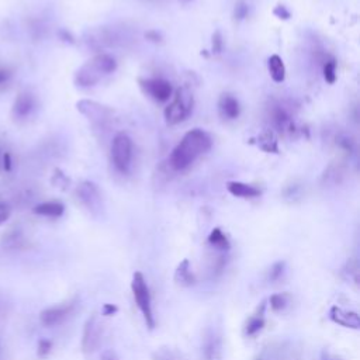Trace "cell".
Returning <instances> with one entry per match:
<instances>
[{"mask_svg": "<svg viewBox=\"0 0 360 360\" xmlns=\"http://www.w3.org/2000/svg\"><path fill=\"white\" fill-rule=\"evenodd\" d=\"M324 78L328 83H335L336 80V64L333 61L326 62L324 66Z\"/></svg>", "mask_w": 360, "mask_h": 360, "instance_id": "21", "label": "cell"}, {"mask_svg": "<svg viewBox=\"0 0 360 360\" xmlns=\"http://www.w3.org/2000/svg\"><path fill=\"white\" fill-rule=\"evenodd\" d=\"M111 161L118 172L127 173L133 161V141L127 134L120 133L114 137L111 144Z\"/></svg>", "mask_w": 360, "mask_h": 360, "instance_id": "4", "label": "cell"}, {"mask_svg": "<svg viewBox=\"0 0 360 360\" xmlns=\"http://www.w3.org/2000/svg\"><path fill=\"white\" fill-rule=\"evenodd\" d=\"M175 282L183 287H189L194 283V276L191 273L189 261H183L177 266L176 273H175Z\"/></svg>", "mask_w": 360, "mask_h": 360, "instance_id": "16", "label": "cell"}, {"mask_svg": "<svg viewBox=\"0 0 360 360\" xmlns=\"http://www.w3.org/2000/svg\"><path fill=\"white\" fill-rule=\"evenodd\" d=\"M210 244L214 245L215 248H218V249H228L229 248V244H228V239H226V236L224 233L221 232V229H214L210 235Z\"/></svg>", "mask_w": 360, "mask_h": 360, "instance_id": "19", "label": "cell"}, {"mask_svg": "<svg viewBox=\"0 0 360 360\" xmlns=\"http://www.w3.org/2000/svg\"><path fill=\"white\" fill-rule=\"evenodd\" d=\"M10 215H12L10 205L8 203H5V201H0V225L6 224L9 218H10Z\"/></svg>", "mask_w": 360, "mask_h": 360, "instance_id": "22", "label": "cell"}, {"mask_svg": "<svg viewBox=\"0 0 360 360\" xmlns=\"http://www.w3.org/2000/svg\"><path fill=\"white\" fill-rule=\"evenodd\" d=\"M180 2H182V3H189L190 0H180Z\"/></svg>", "mask_w": 360, "mask_h": 360, "instance_id": "32", "label": "cell"}, {"mask_svg": "<svg viewBox=\"0 0 360 360\" xmlns=\"http://www.w3.org/2000/svg\"><path fill=\"white\" fill-rule=\"evenodd\" d=\"M263 326V319L262 318H255L251 321V324L248 325L247 333L248 335H255L256 332H259Z\"/></svg>", "mask_w": 360, "mask_h": 360, "instance_id": "24", "label": "cell"}, {"mask_svg": "<svg viewBox=\"0 0 360 360\" xmlns=\"http://www.w3.org/2000/svg\"><path fill=\"white\" fill-rule=\"evenodd\" d=\"M23 244V235L20 231H10V232L5 233L3 239H2V245L5 247V249H16L17 247H20Z\"/></svg>", "mask_w": 360, "mask_h": 360, "instance_id": "17", "label": "cell"}, {"mask_svg": "<svg viewBox=\"0 0 360 360\" xmlns=\"http://www.w3.org/2000/svg\"><path fill=\"white\" fill-rule=\"evenodd\" d=\"M2 356H3V347H2V340H0V360H2Z\"/></svg>", "mask_w": 360, "mask_h": 360, "instance_id": "31", "label": "cell"}, {"mask_svg": "<svg viewBox=\"0 0 360 360\" xmlns=\"http://www.w3.org/2000/svg\"><path fill=\"white\" fill-rule=\"evenodd\" d=\"M193 104H194L193 93L186 87L179 89L176 94L173 96V100L169 103V106L165 108L166 123L169 126H176L179 123L186 120L191 114Z\"/></svg>", "mask_w": 360, "mask_h": 360, "instance_id": "3", "label": "cell"}, {"mask_svg": "<svg viewBox=\"0 0 360 360\" xmlns=\"http://www.w3.org/2000/svg\"><path fill=\"white\" fill-rule=\"evenodd\" d=\"M221 50H222V38H221L219 31H217V33L212 36V52L219 54Z\"/></svg>", "mask_w": 360, "mask_h": 360, "instance_id": "26", "label": "cell"}, {"mask_svg": "<svg viewBox=\"0 0 360 360\" xmlns=\"http://www.w3.org/2000/svg\"><path fill=\"white\" fill-rule=\"evenodd\" d=\"M226 189L235 197L252 198L258 197L261 194L259 189H256V187L251 186V184L242 183V182H229V183L226 184Z\"/></svg>", "mask_w": 360, "mask_h": 360, "instance_id": "13", "label": "cell"}, {"mask_svg": "<svg viewBox=\"0 0 360 360\" xmlns=\"http://www.w3.org/2000/svg\"><path fill=\"white\" fill-rule=\"evenodd\" d=\"M269 73L276 83H282L286 79V68L283 64V59L279 55H272L268 61Z\"/></svg>", "mask_w": 360, "mask_h": 360, "instance_id": "15", "label": "cell"}, {"mask_svg": "<svg viewBox=\"0 0 360 360\" xmlns=\"http://www.w3.org/2000/svg\"><path fill=\"white\" fill-rule=\"evenodd\" d=\"M270 307L275 311H282L287 305V296L286 294H273L270 297Z\"/></svg>", "mask_w": 360, "mask_h": 360, "instance_id": "20", "label": "cell"}, {"mask_svg": "<svg viewBox=\"0 0 360 360\" xmlns=\"http://www.w3.org/2000/svg\"><path fill=\"white\" fill-rule=\"evenodd\" d=\"M65 211V207L59 201H45L34 207V212L37 215L43 217H50V218H58L61 217Z\"/></svg>", "mask_w": 360, "mask_h": 360, "instance_id": "14", "label": "cell"}, {"mask_svg": "<svg viewBox=\"0 0 360 360\" xmlns=\"http://www.w3.org/2000/svg\"><path fill=\"white\" fill-rule=\"evenodd\" d=\"M247 15H248V6L245 3H239V5L235 8V16H236L238 19H244Z\"/></svg>", "mask_w": 360, "mask_h": 360, "instance_id": "27", "label": "cell"}, {"mask_svg": "<svg viewBox=\"0 0 360 360\" xmlns=\"http://www.w3.org/2000/svg\"><path fill=\"white\" fill-rule=\"evenodd\" d=\"M100 360H120V359H118L117 353L114 352L113 349H107V350H104V352L101 353Z\"/></svg>", "mask_w": 360, "mask_h": 360, "instance_id": "28", "label": "cell"}, {"mask_svg": "<svg viewBox=\"0 0 360 360\" xmlns=\"http://www.w3.org/2000/svg\"><path fill=\"white\" fill-rule=\"evenodd\" d=\"M51 347H52V343H51L50 340H47V339H41L40 340V343H38V354L40 356H47L48 353L51 352Z\"/></svg>", "mask_w": 360, "mask_h": 360, "instance_id": "25", "label": "cell"}, {"mask_svg": "<svg viewBox=\"0 0 360 360\" xmlns=\"http://www.w3.org/2000/svg\"><path fill=\"white\" fill-rule=\"evenodd\" d=\"M101 342V324L96 314L86 321L85 328H83V335H82V349L86 354L93 353L99 347Z\"/></svg>", "mask_w": 360, "mask_h": 360, "instance_id": "6", "label": "cell"}, {"mask_svg": "<svg viewBox=\"0 0 360 360\" xmlns=\"http://www.w3.org/2000/svg\"><path fill=\"white\" fill-rule=\"evenodd\" d=\"M3 169L6 170V172H10L12 170V156L9 152H6L5 155H3Z\"/></svg>", "mask_w": 360, "mask_h": 360, "instance_id": "29", "label": "cell"}, {"mask_svg": "<svg viewBox=\"0 0 360 360\" xmlns=\"http://www.w3.org/2000/svg\"><path fill=\"white\" fill-rule=\"evenodd\" d=\"M283 270H284V263L283 262H277L273 265V268L270 269V273H269V279L272 280V282H275L277 280L280 276L283 275Z\"/></svg>", "mask_w": 360, "mask_h": 360, "instance_id": "23", "label": "cell"}, {"mask_svg": "<svg viewBox=\"0 0 360 360\" xmlns=\"http://www.w3.org/2000/svg\"><path fill=\"white\" fill-rule=\"evenodd\" d=\"M10 76H12V73L8 69H0V85H5L6 82H9Z\"/></svg>", "mask_w": 360, "mask_h": 360, "instance_id": "30", "label": "cell"}, {"mask_svg": "<svg viewBox=\"0 0 360 360\" xmlns=\"http://www.w3.org/2000/svg\"><path fill=\"white\" fill-rule=\"evenodd\" d=\"M115 68L117 62L113 57L107 54H100L80 68V71L76 75V82L80 86L96 85L104 75L113 73Z\"/></svg>", "mask_w": 360, "mask_h": 360, "instance_id": "2", "label": "cell"}, {"mask_svg": "<svg viewBox=\"0 0 360 360\" xmlns=\"http://www.w3.org/2000/svg\"><path fill=\"white\" fill-rule=\"evenodd\" d=\"M78 197L82 201V204L86 205L89 210H99L100 203H101V197L97 190V187L90 182H85L78 187Z\"/></svg>", "mask_w": 360, "mask_h": 360, "instance_id": "9", "label": "cell"}, {"mask_svg": "<svg viewBox=\"0 0 360 360\" xmlns=\"http://www.w3.org/2000/svg\"><path fill=\"white\" fill-rule=\"evenodd\" d=\"M259 147L266 152H277V141H276L275 135L272 133H263L259 137Z\"/></svg>", "mask_w": 360, "mask_h": 360, "instance_id": "18", "label": "cell"}, {"mask_svg": "<svg viewBox=\"0 0 360 360\" xmlns=\"http://www.w3.org/2000/svg\"><path fill=\"white\" fill-rule=\"evenodd\" d=\"M211 148V138L203 130L194 128L189 131L177 144L169 156L170 166L175 170H184Z\"/></svg>", "mask_w": 360, "mask_h": 360, "instance_id": "1", "label": "cell"}, {"mask_svg": "<svg viewBox=\"0 0 360 360\" xmlns=\"http://www.w3.org/2000/svg\"><path fill=\"white\" fill-rule=\"evenodd\" d=\"M218 108L221 115H222L224 118H228V120L238 118V115H239L241 113V107L238 100L235 99L233 96H231V94H222V96H221L218 103Z\"/></svg>", "mask_w": 360, "mask_h": 360, "instance_id": "12", "label": "cell"}, {"mask_svg": "<svg viewBox=\"0 0 360 360\" xmlns=\"http://www.w3.org/2000/svg\"><path fill=\"white\" fill-rule=\"evenodd\" d=\"M131 289H133V294H134L135 301L138 308L141 310L142 315L145 318L147 324L149 328H154L155 321H154V315H152V304H151V294H149L148 284L145 277L137 272L133 277V284H131Z\"/></svg>", "mask_w": 360, "mask_h": 360, "instance_id": "5", "label": "cell"}, {"mask_svg": "<svg viewBox=\"0 0 360 360\" xmlns=\"http://www.w3.org/2000/svg\"><path fill=\"white\" fill-rule=\"evenodd\" d=\"M75 308V304H62V305H57V307H51L47 308L41 312L40 319L45 326H55L64 322L65 319H68L72 311Z\"/></svg>", "mask_w": 360, "mask_h": 360, "instance_id": "8", "label": "cell"}, {"mask_svg": "<svg viewBox=\"0 0 360 360\" xmlns=\"http://www.w3.org/2000/svg\"><path fill=\"white\" fill-rule=\"evenodd\" d=\"M34 107H36L34 96L30 93H20L16 99L15 106H13V115L19 120L27 118L30 114L33 113Z\"/></svg>", "mask_w": 360, "mask_h": 360, "instance_id": "10", "label": "cell"}, {"mask_svg": "<svg viewBox=\"0 0 360 360\" xmlns=\"http://www.w3.org/2000/svg\"><path fill=\"white\" fill-rule=\"evenodd\" d=\"M142 90L156 101H168L172 97V86L165 79H144L140 80Z\"/></svg>", "mask_w": 360, "mask_h": 360, "instance_id": "7", "label": "cell"}, {"mask_svg": "<svg viewBox=\"0 0 360 360\" xmlns=\"http://www.w3.org/2000/svg\"><path fill=\"white\" fill-rule=\"evenodd\" d=\"M331 318L333 322L346 326V328H353L357 329L360 326V318L356 312L352 311H345L339 307H333L331 310Z\"/></svg>", "mask_w": 360, "mask_h": 360, "instance_id": "11", "label": "cell"}]
</instances>
